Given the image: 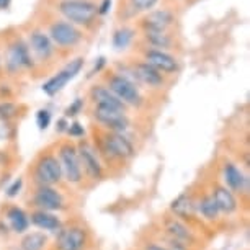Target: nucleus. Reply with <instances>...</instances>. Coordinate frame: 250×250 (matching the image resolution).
Wrapping results in <instances>:
<instances>
[{
	"label": "nucleus",
	"instance_id": "f257e3e1",
	"mask_svg": "<svg viewBox=\"0 0 250 250\" xmlns=\"http://www.w3.org/2000/svg\"><path fill=\"white\" fill-rule=\"evenodd\" d=\"M59 8L67 20L77 23V25H88L98 13L97 5L85 2V0H62Z\"/></svg>",
	"mask_w": 250,
	"mask_h": 250
},
{
	"label": "nucleus",
	"instance_id": "f03ea898",
	"mask_svg": "<svg viewBox=\"0 0 250 250\" xmlns=\"http://www.w3.org/2000/svg\"><path fill=\"white\" fill-rule=\"evenodd\" d=\"M113 95H115L118 100H121L125 105H133V106H139L143 103V98H141V93L138 88L134 87L133 82H129L126 77L123 75H115V77L110 79V88H108Z\"/></svg>",
	"mask_w": 250,
	"mask_h": 250
},
{
	"label": "nucleus",
	"instance_id": "7ed1b4c3",
	"mask_svg": "<svg viewBox=\"0 0 250 250\" xmlns=\"http://www.w3.org/2000/svg\"><path fill=\"white\" fill-rule=\"evenodd\" d=\"M59 164L62 168V175H65L69 183H79L82 180V167H80L77 147L70 144L62 146L59 152Z\"/></svg>",
	"mask_w": 250,
	"mask_h": 250
},
{
	"label": "nucleus",
	"instance_id": "20e7f679",
	"mask_svg": "<svg viewBox=\"0 0 250 250\" xmlns=\"http://www.w3.org/2000/svg\"><path fill=\"white\" fill-rule=\"evenodd\" d=\"M35 177L41 183V187H51L54 183H58L62 178V168H61L58 157H54L51 154L41 157L36 165Z\"/></svg>",
	"mask_w": 250,
	"mask_h": 250
},
{
	"label": "nucleus",
	"instance_id": "39448f33",
	"mask_svg": "<svg viewBox=\"0 0 250 250\" xmlns=\"http://www.w3.org/2000/svg\"><path fill=\"white\" fill-rule=\"evenodd\" d=\"M82 65H83V59H80V58L75 59V61H70V64L65 65L59 74H56L54 77H51L48 82L44 83L43 92L46 93V95H56V93L62 90L70 80L80 72Z\"/></svg>",
	"mask_w": 250,
	"mask_h": 250
},
{
	"label": "nucleus",
	"instance_id": "423d86ee",
	"mask_svg": "<svg viewBox=\"0 0 250 250\" xmlns=\"http://www.w3.org/2000/svg\"><path fill=\"white\" fill-rule=\"evenodd\" d=\"M95 118L102 123V125H105L110 129L115 131V133L125 131L129 125V121H128V118L125 116V113L120 110H115V108H110V106L97 105Z\"/></svg>",
	"mask_w": 250,
	"mask_h": 250
},
{
	"label": "nucleus",
	"instance_id": "0eeeda50",
	"mask_svg": "<svg viewBox=\"0 0 250 250\" xmlns=\"http://www.w3.org/2000/svg\"><path fill=\"white\" fill-rule=\"evenodd\" d=\"M87 244V232L82 228H67L59 232L58 249L59 250H83Z\"/></svg>",
	"mask_w": 250,
	"mask_h": 250
},
{
	"label": "nucleus",
	"instance_id": "6e6552de",
	"mask_svg": "<svg viewBox=\"0 0 250 250\" xmlns=\"http://www.w3.org/2000/svg\"><path fill=\"white\" fill-rule=\"evenodd\" d=\"M77 154L80 160V167H83L87 175L95 178V180L102 178L103 168L100 162H98V157H97L95 150L92 149V146H88L87 143H80V146L77 147Z\"/></svg>",
	"mask_w": 250,
	"mask_h": 250
},
{
	"label": "nucleus",
	"instance_id": "1a4fd4ad",
	"mask_svg": "<svg viewBox=\"0 0 250 250\" xmlns=\"http://www.w3.org/2000/svg\"><path fill=\"white\" fill-rule=\"evenodd\" d=\"M105 147L113 157L131 159L134 155V147L128 139L120 133H110L105 136Z\"/></svg>",
	"mask_w": 250,
	"mask_h": 250
},
{
	"label": "nucleus",
	"instance_id": "9d476101",
	"mask_svg": "<svg viewBox=\"0 0 250 250\" xmlns=\"http://www.w3.org/2000/svg\"><path fill=\"white\" fill-rule=\"evenodd\" d=\"M35 205L40 208V211H59L62 209L64 200L53 187H41L35 195Z\"/></svg>",
	"mask_w": 250,
	"mask_h": 250
},
{
	"label": "nucleus",
	"instance_id": "9b49d317",
	"mask_svg": "<svg viewBox=\"0 0 250 250\" xmlns=\"http://www.w3.org/2000/svg\"><path fill=\"white\" fill-rule=\"evenodd\" d=\"M49 35L61 46H72L80 40V33L69 23H54Z\"/></svg>",
	"mask_w": 250,
	"mask_h": 250
},
{
	"label": "nucleus",
	"instance_id": "f8f14e48",
	"mask_svg": "<svg viewBox=\"0 0 250 250\" xmlns=\"http://www.w3.org/2000/svg\"><path fill=\"white\" fill-rule=\"evenodd\" d=\"M146 61L149 64L150 67H154L155 70H162V72H173V70H177V61L172 58V56H168L167 53H162V51H147L146 53Z\"/></svg>",
	"mask_w": 250,
	"mask_h": 250
},
{
	"label": "nucleus",
	"instance_id": "ddd939ff",
	"mask_svg": "<svg viewBox=\"0 0 250 250\" xmlns=\"http://www.w3.org/2000/svg\"><path fill=\"white\" fill-rule=\"evenodd\" d=\"M213 198L216 201V206H218L219 213H226V214H232L235 209H237V200H235L234 193L226 187H216Z\"/></svg>",
	"mask_w": 250,
	"mask_h": 250
},
{
	"label": "nucleus",
	"instance_id": "4468645a",
	"mask_svg": "<svg viewBox=\"0 0 250 250\" xmlns=\"http://www.w3.org/2000/svg\"><path fill=\"white\" fill-rule=\"evenodd\" d=\"M31 62V56L30 51L23 43H15L8 51V65L12 69L18 67H30Z\"/></svg>",
	"mask_w": 250,
	"mask_h": 250
},
{
	"label": "nucleus",
	"instance_id": "2eb2a0df",
	"mask_svg": "<svg viewBox=\"0 0 250 250\" xmlns=\"http://www.w3.org/2000/svg\"><path fill=\"white\" fill-rule=\"evenodd\" d=\"M173 17L170 12L167 10H157L149 13L147 17L144 18V26L147 31H164L165 28L172 23Z\"/></svg>",
	"mask_w": 250,
	"mask_h": 250
},
{
	"label": "nucleus",
	"instance_id": "dca6fc26",
	"mask_svg": "<svg viewBox=\"0 0 250 250\" xmlns=\"http://www.w3.org/2000/svg\"><path fill=\"white\" fill-rule=\"evenodd\" d=\"M92 98L102 106H110V108H115V110L125 111V103H123L121 100H118V98L105 87H100V85L93 87L92 88Z\"/></svg>",
	"mask_w": 250,
	"mask_h": 250
},
{
	"label": "nucleus",
	"instance_id": "f3484780",
	"mask_svg": "<svg viewBox=\"0 0 250 250\" xmlns=\"http://www.w3.org/2000/svg\"><path fill=\"white\" fill-rule=\"evenodd\" d=\"M224 180L228 183L230 191H242L245 188V183H247V178L244 177V173L234 164H226Z\"/></svg>",
	"mask_w": 250,
	"mask_h": 250
},
{
	"label": "nucleus",
	"instance_id": "a211bd4d",
	"mask_svg": "<svg viewBox=\"0 0 250 250\" xmlns=\"http://www.w3.org/2000/svg\"><path fill=\"white\" fill-rule=\"evenodd\" d=\"M170 209L178 218H191L193 211H195V203H193L191 196L188 193H182L172 201Z\"/></svg>",
	"mask_w": 250,
	"mask_h": 250
},
{
	"label": "nucleus",
	"instance_id": "6ab92c4d",
	"mask_svg": "<svg viewBox=\"0 0 250 250\" xmlns=\"http://www.w3.org/2000/svg\"><path fill=\"white\" fill-rule=\"evenodd\" d=\"M134 74L141 82L147 83L150 87H159V85H162V82H164V79L159 70L150 67L149 64H138L134 69Z\"/></svg>",
	"mask_w": 250,
	"mask_h": 250
},
{
	"label": "nucleus",
	"instance_id": "aec40b11",
	"mask_svg": "<svg viewBox=\"0 0 250 250\" xmlns=\"http://www.w3.org/2000/svg\"><path fill=\"white\" fill-rule=\"evenodd\" d=\"M7 221H8V224H10V228L15 230V232H18V234L25 232V230L28 229V226H30V219H28L26 213L21 209V208H18V206L8 208Z\"/></svg>",
	"mask_w": 250,
	"mask_h": 250
},
{
	"label": "nucleus",
	"instance_id": "412c9836",
	"mask_svg": "<svg viewBox=\"0 0 250 250\" xmlns=\"http://www.w3.org/2000/svg\"><path fill=\"white\" fill-rule=\"evenodd\" d=\"M31 223L40 229L44 230H59L61 229V221L56 218L54 214L48 213V211H36L31 214Z\"/></svg>",
	"mask_w": 250,
	"mask_h": 250
},
{
	"label": "nucleus",
	"instance_id": "4be33fe9",
	"mask_svg": "<svg viewBox=\"0 0 250 250\" xmlns=\"http://www.w3.org/2000/svg\"><path fill=\"white\" fill-rule=\"evenodd\" d=\"M31 46L35 49V53L40 56V58H49L53 54V44H51V40L43 33L36 31L31 35Z\"/></svg>",
	"mask_w": 250,
	"mask_h": 250
},
{
	"label": "nucleus",
	"instance_id": "5701e85b",
	"mask_svg": "<svg viewBox=\"0 0 250 250\" xmlns=\"http://www.w3.org/2000/svg\"><path fill=\"white\" fill-rule=\"evenodd\" d=\"M167 232L172 235L173 240H177V242H190L193 239V235L190 230L187 229L185 224H182L180 221L177 219H168L167 221Z\"/></svg>",
	"mask_w": 250,
	"mask_h": 250
},
{
	"label": "nucleus",
	"instance_id": "b1692460",
	"mask_svg": "<svg viewBox=\"0 0 250 250\" xmlns=\"http://www.w3.org/2000/svg\"><path fill=\"white\" fill-rule=\"evenodd\" d=\"M48 244V237L43 232H30L21 239V250H43Z\"/></svg>",
	"mask_w": 250,
	"mask_h": 250
},
{
	"label": "nucleus",
	"instance_id": "393cba45",
	"mask_svg": "<svg viewBox=\"0 0 250 250\" xmlns=\"http://www.w3.org/2000/svg\"><path fill=\"white\" fill-rule=\"evenodd\" d=\"M198 209H200V213L209 221H213L219 216V209H218V206H216V201H214L213 195L203 196L201 201L198 203Z\"/></svg>",
	"mask_w": 250,
	"mask_h": 250
},
{
	"label": "nucleus",
	"instance_id": "a878e982",
	"mask_svg": "<svg viewBox=\"0 0 250 250\" xmlns=\"http://www.w3.org/2000/svg\"><path fill=\"white\" fill-rule=\"evenodd\" d=\"M131 40H133V30L123 28V30H118L115 35H113V46H115L116 49H125V48H128Z\"/></svg>",
	"mask_w": 250,
	"mask_h": 250
},
{
	"label": "nucleus",
	"instance_id": "bb28decb",
	"mask_svg": "<svg viewBox=\"0 0 250 250\" xmlns=\"http://www.w3.org/2000/svg\"><path fill=\"white\" fill-rule=\"evenodd\" d=\"M147 40L150 44L157 46V48H167V46H170V38L164 35V31H147Z\"/></svg>",
	"mask_w": 250,
	"mask_h": 250
},
{
	"label": "nucleus",
	"instance_id": "cd10ccee",
	"mask_svg": "<svg viewBox=\"0 0 250 250\" xmlns=\"http://www.w3.org/2000/svg\"><path fill=\"white\" fill-rule=\"evenodd\" d=\"M36 123L40 129H46L51 123V113L48 110H40L36 113Z\"/></svg>",
	"mask_w": 250,
	"mask_h": 250
},
{
	"label": "nucleus",
	"instance_id": "c85d7f7f",
	"mask_svg": "<svg viewBox=\"0 0 250 250\" xmlns=\"http://www.w3.org/2000/svg\"><path fill=\"white\" fill-rule=\"evenodd\" d=\"M17 113V106L13 103H0V120H7L12 118Z\"/></svg>",
	"mask_w": 250,
	"mask_h": 250
},
{
	"label": "nucleus",
	"instance_id": "c756f323",
	"mask_svg": "<svg viewBox=\"0 0 250 250\" xmlns=\"http://www.w3.org/2000/svg\"><path fill=\"white\" fill-rule=\"evenodd\" d=\"M131 2L139 10H149V8H152L157 3V0H131Z\"/></svg>",
	"mask_w": 250,
	"mask_h": 250
},
{
	"label": "nucleus",
	"instance_id": "7c9ffc66",
	"mask_svg": "<svg viewBox=\"0 0 250 250\" xmlns=\"http://www.w3.org/2000/svg\"><path fill=\"white\" fill-rule=\"evenodd\" d=\"M21 187H23V180L21 178H17L15 182L12 183L10 187L7 188V195L10 196V198H13V196H17L18 193H20V190H21Z\"/></svg>",
	"mask_w": 250,
	"mask_h": 250
},
{
	"label": "nucleus",
	"instance_id": "2f4dec72",
	"mask_svg": "<svg viewBox=\"0 0 250 250\" xmlns=\"http://www.w3.org/2000/svg\"><path fill=\"white\" fill-rule=\"evenodd\" d=\"M82 106H83V102L80 100V98H77V100H75L72 105H70L67 110H65V116H75L77 113H80Z\"/></svg>",
	"mask_w": 250,
	"mask_h": 250
},
{
	"label": "nucleus",
	"instance_id": "473e14b6",
	"mask_svg": "<svg viewBox=\"0 0 250 250\" xmlns=\"http://www.w3.org/2000/svg\"><path fill=\"white\" fill-rule=\"evenodd\" d=\"M67 133L70 136H74V138H80V136H83L85 131H83V126L80 123H72V125H69Z\"/></svg>",
	"mask_w": 250,
	"mask_h": 250
},
{
	"label": "nucleus",
	"instance_id": "72a5a7b5",
	"mask_svg": "<svg viewBox=\"0 0 250 250\" xmlns=\"http://www.w3.org/2000/svg\"><path fill=\"white\" fill-rule=\"evenodd\" d=\"M110 7H111V0H103L102 5L98 7L97 10H98V13H100V15H106V13L110 12Z\"/></svg>",
	"mask_w": 250,
	"mask_h": 250
},
{
	"label": "nucleus",
	"instance_id": "f704fd0d",
	"mask_svg": "<svg viewBox=\"0 0 250 250\" xmlns=\"http://www.w3.org/2000/svg\"><path fill=\"white\" fill-rule=\"evenodd\" d=\"M103 65H105V58H100V59H98V62L95 64V67L92 69L90 75H93V74H95V72H98V70H100V69L103 67Z\"/></svg>",
	"mask_w": 250,
	"mask_h": 250
},
{
	"label": "nucleus",
	"instance_id": "c9c22d12",
	"mask_svg": "<svg viewBox=\"0 0 250 250\" xmlns=\"http://www.w3.org/2000/svg\"><path fill=\"white\" fill-rule=\"evenodd\" d=\"M146 250H170V249H165V247H160V245H155V244H150L146 247Z\"/></svg>",
	"mask_w": 250,
	"mask_h": 250
},
{
	"label": "nucleus",
	"instance_id": "e433bc0d",
	"mask_svg": "<svg viewBox=\"0 0 250 250\" xmlns=\"http://www.w3.org/2000/svg\"><path fill=\"white\" fill-rule=\"evenodd\" d=\"M58 131H67V123H65V120H61L59 121Z\"/></svg>",
	"mask_w": 250,
	"mask_h": 250
},
{
	"label": "nucleus",
	"instance_id": "4c0bfd02",
	"mask_svg": "<svg viewBox=\"0 0 250 250\" xmlns=\"http://www.w3.org/2000/svg\"><path fill=\"white\" fill-rule=\"evenodd\" d=\"M8 3H10V0H0V8H7Z\"/></svg>",
	"mask_w": 250,
	"mask_h": 250
}]
</instances>
